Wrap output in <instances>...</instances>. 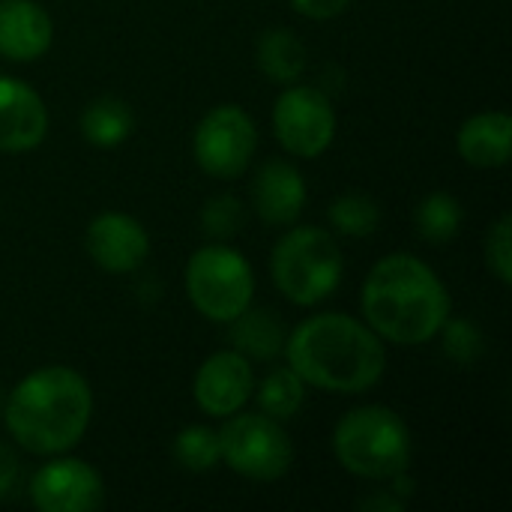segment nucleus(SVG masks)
<instances>
[{"label":"nucleus","mask_w":512,"mask_h":512,"mask_svg":"<svg viewBox=\"0 0 512 512\" xmlns=\"http://www.w3.org/2000/svg\"><path fill=\"white\" fill-rule=\"evenodd\" d=\"M270 273L285 300L309 309L336 294L345 273V258L330 231L300 225L276 243Z\"/></svg>","instance_id":"5"},{"label":"nucleus","mask_w":512,"mask_h":512,"mask_svg":"<svg viewBox=\"0 0 512 512\" xmlns=\"http://www.w3.org/2000/svg\"><path fill=\"white\" fill-rule=\"evenodd\" d=\"M291 6L303 15V18H312V21H330V18H339L351 0H291Z\"/></svg>","instance_id":"27"},{"label":"nucleus","mask_w":512,"mask_h":512,"mask_svg":"<svg viewBox=\"0 0 512 512\" xmlns=\"http://www.w3.org/2000/svg\"><path fill=\"white\" fill-rule=\"evenodd\" d=\"M258 69L273 81V84H294L303 78L309 54L303 39L288 30V27H273L264 30L258 39V51H255Z\"/></svg>","instance_id":"18"},{"label":"nucleus","mask_w":512,"mask_h":512,"mask_svg":"<svg viewBox=\"0 0 512 512\" xmlns=\"http://www.w3.org/2000/svg\"><path fill=\"white\" fill-rule=\"evenodd\" d=\"M327 216L336 234L357 237V240L372 237L381 228V207L372 195H363V192H345L333 198Z\"/></svg>","instance_id":"22"},{"label":"nucleus","mask_w":512,"mask_h":512,"mask_svg":"<svg viewBox=\"0 0 512 512\" xmlns=\"http://www.w3.org/2000/svg\"><path fill=\"white\" fill-rule=\"evenodd\" d=\"M18 474H21V465H18V456L12 453L9 444L0 441V501L6 495H12L15 483H18Z\"/></svg>","instance_id":"28"},{"label":"nucleus","mask_w":512,"mask_h":512,"mask_svg":"<svg viewBox=\"0 0 512 512\" xmlns=\"http://www.w3.org/2000/svg\"><path fill=\"white\" fill-rule=\"evenodd\" d=\"M444 336V354L459 363V366H474L483 357V333L474 321L468 318H447L444 327L438 330Z\"/></svg>","instance_id":"24"},{"label":"nucleus","mask_w":512,"mask_h":512,"mask_svg":"<svg viewBox=\"0 0 512 512\" xmlns=\"http://www.w3.org/2000/svg\"><path fill=\"white\" fill-rule=\"evenodd\" d=\"M186 294L207 321L231 324L252 306L255 273L249 261L222 243L198 249L186 264Z\"/></svg>","instance_id":"6"},{"label":"nucleus","mask_w":512,"mask_h":512,"mask_svg":"<svg viewBox=\"0 0 512 512\" xmlns=\"http://www.w3.org/2000/svg\"><path fill=\"white\" fill-rule=\"evenodd\" d=\"M30 501L42 512H93L105 501V483L81 459H51L33 474Z\"/></svg>","instance_id":"10"},{"label":"nucleus","mask_w":512,"mask_h":512,"mask_svg":"<svg viewBox=\"0 0 512 512\" xmlns=\"http://www.w3.org/2000/svg\"><path fill=\"white\" fill-rule=\"evenodd\" d=\"M462 219H465V210H462V201L453 195V192H429L417 210H414V228L417 234L426 240V243H450L459 228H462Z\"/></svg>","instance_id":"20"},{"label":"nucleus","mask_w":512,"mask_h":512,"mask_svg":"<svg viewBox=\"0 0 512 512\" xmlns=\"http://www.w3.org/2000/svg\"><path fill=\"white\" fill-rule=\"evenodd\" d=\"M333 453L348 474L384 483L411 468L414 441L396 411L384 405H363L336 423Z\"/></svg>","instance_id":"4"},{"label":"nucleus","mask_w":512,"mask_h":512,"mask_svg":"<svg viewBox=\"0 0 512 512\" xmlns=\"http://www.w3.org/2000/svg\"><path fill=\"white\" fill-rule=\"evenodd\" d=\"M255 393L252 363L240 351H216L201 363L192 381V399L207 417H231Z\"/></svg>","instance_id":"12"},{"label":"nucleus","mask_w":512,"mask_h":512,"mask_svg":"<svg viewBox=\"0 0 512 512\" xmlns=\"http://www.w3.org/2000/svg\"><path fill=\"white\" fill-rule=\"evenodd\" d=\"M174 462L189 471V474H207L222 462V447H219V432L210 426H186L174 438Z\"/></svg>","instance_id":"23"},{"label":"nucleus","mask_w":512,"mask_h":512,"mask_svg":"<svg viewBox=\"0 0 512 512\" xmlns=\"http://www.w3.org/2000/svg\"><path fill=\"white\" fill-rule=\"evenodd\" d=\"M252 396L261 405V414L285 423L300 414V408L306 402V384L291 366H279L264 375V381L258 384V390Z\"/></svg>","instance_id":"21"},{"label":"nucleus","mask_w":512,"mask_h":512,"mask_svg":"<svg viewBox=\"0 0 512 512\" xmlns=\"http://www.w3.org/2000/svg\"><path fill=\"white\" fill-rule=\"evenodd\" d=\"M285 327L276 312L267 309H246L231 321V342L246 360H276L285 351Z\"/></svg>","instance_id":"17"},{"label":"nucleus","mask_w":512,"mask_h":512,"mask_svg":"<svg viewBox=\"0 0 512 512\" xmlns=\"http://www.w3.org/2000/svg\"><path fill=\"white\" fill-rule=\"evenodd\" d=\"M273 135L297 159H315L327 153L336 138V111L324 90L306 84H288L273 105Z\"/></svg>","instance_id":"9"},{"label":"nucleus","mask_w":512,"mask_h":512,"mask_svg":"<svg viewBox=\"0 0 512 512\" xmlns=\"http://www.w3.org/2000/svg\"><path fill=\"white\" fill-rule=\"evenodd\" d=\"M78 126H81V135L93 147L111 150V147H120L135 132V114H132L129 102L120 96H96L81 111Z\"/></svg>","instance_id":"19"},{"label":"nucleus","mask_w":512,"mask_h":512,"mask_svg":"<svg viewBox=\"0 0 512 512\" xmlns=\"http://www.w3.org/2000/svg\"><path fill=\"white\" fill-rule=\"evenodd\" d=\"M225 465L255 483L282 480L294 465V444L279 420L267 414H231L219 432Z\"/></svg>","instance_id":"7"},{"label":"nucleus","mask_w":512,"mask_h":512,"mask_svg":"<svg viewBox=\"0 0 512 512\" xmlns=\"http://www.w3.org/2000/svg\"><path fill=\"white\" fill-rule=\"evenodd\" d=\"M84 249L99 270L111 276H123V273H135L147 261L150 234L135 216L108 210L90 219L84 231Z\"/></svg>","instance_id":"11"},{"label":"nucleus","mask_w":512,"mask_h":512,"mask_svg":"<svg viewBox=\"0 0 512 512\" xmlns=\"http://www.w3.org/2000/svg\"><path fill=\"white\" fill-rule=\"evenodd\" d=\"M363 507H369V510H402L405 504L402 501H393V492L387 495V498H369V501H363Z\"/></svg>","instance_id":"29"},{"label":"nucleus","mask_w":512,"mask_h":512,"mask_svg":"<svg viewBox=\"0 0 512 512\" xmlns=\"http://www.w3.org/2000/svg\"><path fill=\"white\" fill-rule=\"evenodd\" d=\"M510 135L507 111H480L459 126L456 150L474 168H501L510 162Z\"/></svg>","instance_id":"16"},{"label":"nucleus","mask_w":512,"mask_h":512,"mask_svg":"<svg viewBox=\"0 0 512 512\" xmlns=\"http://www.w3.org/2000/svg\"><path fill=\"white\" fill-rule=\"evenodd\" d=\"M0 417L21 450L60 456L84 438L93 417V393L75 369L42 366L15 384Z\"/></svg>","instance_id":"3"},{"label":"nucleus","mask_w":512,"mask_h":512,"mask_svg":"<svg viewBox=\"0 0 512 512\" xmlns=\"http://www.w3.org/2000/svg\"><path fill=\"white\" fill-rule=\"evenodd\" d=\"M54 42L51 15L36 0H0V57L30 63Z\"/></svg>","instance_id":"15"},{"label":"nucleus","mask_w":512,"mask_h":512,"mask_svg":"<svg viewBox=\"0 0 512 512\" xmlns=\"http://www.w3.org/2000/svg\"><path fill=\"white\" fill-rule=\"evenodd\" d=\"M306 180L303 174L282 159H270L252 183V204L261 222L267 225H294L306 210Z\"/></svg>","instance_id":"14"},{"label":"nucleus","mask_w":512,"mask_h":512,"mask_svg":"<svg viewBox=\"0 0 512 512\" xmlns=\"http://www.w3.org/2000/svg\"><path fill=\"white\" fill-rule=\"evenodd\" d=\"M363 321L393 345H423L450 318V294L441 276L417 255L381 258L363 282Z\"/></svg>","instance_id":"2"},{"label":"nucleus","mask_w":512,"mask_h":512,"mask_svg":"<svg viewBox=\"0 0 512 512\" xmlns=\"http://www.w3.org/2000/svg\"><path fill=\"white\" fill-rule=\"evenodd\" d=\"M486 264L501 285L512 282V216L504 213L486 234Z\"/></svg>","instance_id":"26"},{"label":"nucleus","mask_w":512,"mask_h":512,"mask_svg":"<svg viewBox=\"0 0 512 512\" xmlns=\"http://www.w3.org/2000/svg\"><path fill=\"white\" fill-rule=\"evenodd\" d=\"M48 132L42 96L21 78L0 75V153H27Z\"/></svg>","instance_id":"13"},{"label":"nucleus","mask_w":512,"mask_h":512,"mask_svg":"<svg viewBox=\"0 0 512 512\" xmlns=\"http://www.w3.org/2000/svg\"><path fill=\"white\" fill-rule=\"evenodd\" d=\"M282 354L306 387L339 396L372 390L387 369L384 339L366 321L342 312H321L297 324Z\"/></svg>","instance_id":"1"},{"label":"nucleus","mask_w":512,"mask_h":512,"mask_svg":"<svg viewBox=\"0 0 512 512\" xmlns=\"http://www.w3.org/2000/svg\"><path fill=\"white\" fill-rule=\"evenodd\" d=\"M258 150V129L249 111L234 102L210 108L192 135V153L204 174L216 180L240 177Z\"/></svg>","instance_id":"8"},{"label":"nucleus","mask_w":512,"mask_h":512,"mask_svg":"<svg viewBox=\"0 0 512 512\" xmlns=\"http://www.w3.org/2000/svg\"><path fill=\"white\" fill-rule=\"evenodd\" d=\"M243 204L234 195H216L201 207V228L213 240H228L243 228Z\"/></svg>","instance_id":"25"}]
</instances>
